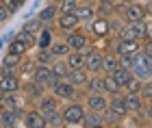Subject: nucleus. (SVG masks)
<instances>
[{
    "mask_svg": "<svg viewBox=\"0 0 152 128\" xmlns=\"http://www.w3.org/2000/svg\"><path fill=\"white\" fill-rule=\"evenodd\" d=\"M63 39L67 41L70 50H83V52H85L89 46L94 44V39H91V35L87 33V28L83 31L80 26H78V28H74V31H70V33H63Z\"/></svg>",
    "mask_w": 152,
    "mask_h": 128,
    "instance_id": "f03ea898",
    "label": "nucleus"
},
{
    "mask_svg": "<svg viewBox=\"0 0 152 128\" xmlns=\"http://www.w3.org/2000/svg\"><path fill=\"white\" fill-rule=\"evenodd\" d=\"M102 57H104V52L96 44H91L85 50V70L89 74H102Z\"/></svg>",
    "mask_w": 152,
    "mask_h": 128,
    "instance_id": "423d86ee",
    "label": "nucleus"
},
{
    "mask_svg": "<svg viewBox=\"0 0 152 128\" xmlns=\"http://www.w3.org/2000/svg\"><path fill=\"white\" fill-rule=\"evenodd\" d=\"M48 91H52L54 96L61 100V102H67V100H78V96H80L83 89L74 87L67 78H57V83H54Z\"/></svg>",
    "mask_w": 152,
    "mask_h": 128,
    "instance_id": "7ed1b4c3",
    "label": "nucleus"
},
{
    "mask_svg": "<svg viewBox=\"0 0 152 128\" xmlns=\"http://www.w3.org/2000/svg\"><path fill=\"white\" fill-rule=\"evenodd\" d=\"M35 67H37V61H35V59L24 57V59H22V63L18 65V74H20L22 78H31V76H33V72H35Z\"/></svg>",
    "mask_w": 152,
    "mask_h": 128,
    "instance_id": "cd10ccee",
    "label": "nucleus"
},
{
    "mask_svg": "<svg viewBox=\"0 0 152 128\" xmlns=\"http://www.w3.org/2000/svg\"><path fill=\"white\" fill-rule=\"evenodd\" d=\"M2 100H4V91L0 89V104H2Z\"/></svg>",
    "mask_w": 152,
    "mask_h": 128,
    "instance_id": "3c124183",
    "label": "nucleus"
},
{
    "mask_svg": "<svg viewBox=\"0 0 152 128\" xmlns=\"http://www.w3.org/2000/svg\"><path fill=\"white\" fill-rule=\"evenodd\" d=\"M46 91H48V87L41 85V83H37L35 78H24V83H22V93H24V98H26V102H28V104H33L37 98L44 96Z\"/></svg>",
    "mask_w": 152,
    "mask_h": 128,
    "instance_id": "6e6552de",
    "label": "nucleus"
},
{
    "mask_svg": "<svg viewBox=\"0 0 152 128\" xmlns=\"http://www.w3.org/2000/svg\"><path fill=\"white\" fill-rule=\"evenodd\" d=\"M41 28H44V24H41V20H39L37 15L24 20V24H22V31H28V33H33V35H37Z\"/></svg>",
    "mask_w": 152,
    "mask_h": 128,
    "instance_id": "e433bc0d",
    "label": "nucleus"
},
{
    "mask_svg": "<svg viewBox=\"0 0 152 128\" xmlns=\"http://www.w3.org/2000/svg\"><path fill=\"white\" fill-rule=\"evenodd\" d=\"M9 17H13V15H11V13H9V11H7V9H4V7H2V4H0V24H4V22H7V20H9Z\"/></svg>",
    "mask_w": 152,
    "mask_h": 128,
    "instance_id": "49530a36",
    "label": "nucleus"
},
{
    "mask_svg": "<svg viewBox=\"0 0 152 128\" xmlns=\"http://www.w3.org/2000/svg\"><path fill=\"white\" fill-rule=\"evenodd\" d=\"M52 24H48L44 26L39 33H37V48H50V44L54 41V37H52Z\"/></svg>",
    "mask_w": 152,
    "mask_h": 128,
    "instance_id": "393cba45",
    "label": "nucleus"
},
{
    "mask_svg": "<svg viewBox=\"0 0 152 128\" xmlns=\"http://www.w3.org/2000/svg\"><path fill=\"white\" fill-rule=\"evenodd\" d=\"M146 39H152V17H148V33H146Z\"/></svg>",
    "mask_w": 152,
    "mask_h": 128,
    "instance_id": "09e8293b",
    "label": "nucleus"
},
{
    "mask_svg": "<svg viewBox=\"0 0 152 128\" xmlns=\"http://www.w3.org/2000/svg\"><path fill=\"white\" fill-rule=\"evenodd\" d=\"M141 50L152 59V39H143V41H141Z\"/></svg>",
    "mask_w": 152,
    "mask_h": 128,
    "instance_id": "a18cd8bd",
    "label": "nucleus"
},
{
    "mask_svg": "<svg viewBox=\"0 0 152 128\" xmlns=\"http://www.w3.org/2000/svg\"><path fill=\"white\" fill-rule=\"evenodd\" d=\"M0 89L4 93H15L22 91V76L18 72L13 74H0Z\"/></svg>",
    "mask_w": 152,
    "mask_h": 128,
    "instance_id": "4468645a",
    "label": "nucleus"
},
{
    "mask_svg": "<svg viewBox=\"0 0 152 128\" xmlns=\"http://www.w3.org/2000/svg\"><path fill=\"white\" fill-rule=\"evenodd\" d=\"M141 115H143V119H146L148 124H152V100L143 104V111H141Z\"/></svg>",
    "mask_w": 152,
    "mask_h": 128,
    "instance_id": "c03bdc74",
    "label": "nucleus"
},
{
    "mask_svg": "<svg viewBox=\"0 0 152 128\" xmlns=\"http://www.w3.org/2000/svg\"><path fill=\"white\" fill-rule=\"evenodd\" d=\"M87 113V106L83 104V100H67L61 104V115H63V126L76 128L83 124V117Z\"/></svg>",
    "mask_w": 152,
    "mask_h": 128,
    "instance_id": "f257e3e1",
    "label": "nucleus"
},
{
    "mask_svg": "<svg viewBox=\"0 0 152 128\" xmlns=\"http://www.w3.org/2000/svg\"><path fill=\"white\" fill-rule=\"evenodd\" d=\"M7 50H9V52H15V55H22V57H26V55L31 52L28 48H26V44H24V41H20L18 37H13L11 41L7 44Z\"/></svg>",
    "mask_w": 152,
    "mask_h": 128,
    "instance_id": "c9c22d12",
    "label": "nucleus"
},
{
    "mask_svg": "<svg viewBox=\"0 0 152 128\" xmlns=\"http://www.w3.org/2000/svg\"><path fill=\"white\" fill-rule=\"evenodd\" d=\"M50 52H52L57 59H65L67 52H70V46H67L65 39H54V41L50 44Z\"/></svg>",
    "mask_w": 152,
    "mask_h": 128,
    "instance_id": "c85d7f7f",
    "label": "nucleus"
},
{
    "mask_svg": "<svg viewBox=\"0 0 152 128\" xmlns=\"http://www.w3.org/2000/svg\"><path fill=\"white\" fill-rule=\"evenodd\" d=\"M41 2H46V0H41Z\"/></svg>",
    "mask_w": 152,
    "mask_h": 128,
    "instance_id": "5fc2aeb1",
    "label": "nucleus"
},
{
    "mask_svg": "<svg viewBox=\"0 0 152 128\" xmlns=\"http://www.w3.org/2000/svg\"><path fill=\"white\" fill-rule=\"evenodd\" d=\"M120 124H124V117L113 113L111 109H107L104 111V126H120Z\"/></svg>",
    "mask_w": 152,
    "mask_h": 128,
    "instance_id": "58836bf2",
    "label": "nucleus"
},
{
    "mask_svg": "<svg viewBox=\"0 0 152 128\" xmlns=\"http://www.w3.org/2000/svg\"><path fill=\"white\" fill-rule=\"evenodd\" d=\"M83 128H102L104 126V113L100 111H89L85 113V117H83Z\"/></svg>",
    "mask_w": 152,
    "mask_h": 128,
    "instance_id": "aec40b11",
    "label": "nucleus"
},
{
    "mask_svg": "<svg viewBox=\"0 0 152 128\" xmlns=\"http://www.w3.org/2000/svg\"><path fill=\"white\" fill-rule=\"evenodd\" d=\"M28 104L24 98L22 91H15V93H4V100H2V106H7V109H18V106H24Z\"/></svg>",
    "mask_w": 152,
    "mask_h": 128,
    "instance_id": "b1692460",
    "label": "nucleus"
},
{
    "mask_svg": "<svg viewBox=\"0 0 152 128\" xmlns=\"http://www.w3.org/2000/svg\"><path fill=\"white\" fill-rule=\"evenodd\" d=\"M102 80H104V93H107V96H115V93H122V87L113 80L111 74H102Z\"/></svg>",
    "mask_w": 152,
    "mask_h": 128,
    "instance_id": "f704fd0d",
    "label": "nucleus"
},
{
    "mask_svg": "<svg viewBox=\"0 0 152 128\" xmlns=\"http://www.w3.org/2000/svg\"><path fill=\"white\" fill-rule=\"evenodd\" d=\"M83 104L87 106L89 111H100L104 113L109 109V96L104 91H83Z\"/></svg>",
    "mask_w": 152,
    "mask_h": 128,
    "instance_id": "39448f33",
    "label": "nucleus"
},
{
    "mask_svg": "<svg viewBox=\"0 0 152 128\" xmlns=\"http://www.w3.org/2000/svg\"><path fill=\"white\" fill-rule=\"evenodd\" d=\"M33 104H35V106H37V109H39L41 113H48V111L61 109V104H63V102H61V100H59L57 96H54L52 91H46L44 96H41V98H37Z\"/></svg>",
    "mask_w": 152,
    "mask_h": 128,
    "instance_id": "dca6fc26",
    "label": "nucleus"
},
{
    "mask_svg": "<svg viewBox=\"0 0 152 128\" xmlns=\"http://www.w3.org/2000/svg\"><path fill=\"white\" fill-rule=\"evenodd\" d=\"M117 67H120V57L109 48L104 52V57H102V74H113Z\"/></svg>",
    "mask_w": 152,
    "mask_h": 128,
    "instance_id": "5701e85b",
    "label": "nucleus"
},
{
    "mask_svg": "<svg viewBox=\"0 0 152 128\" xmlns=\"http://www.w3.org/2000/svg\"><path fill=\"white\" fill-rule=\"evenodd\" d=\"M22 124L26 128H46V119H44V113H41L35 104H28L24 111V119Z\"/></svg>",
    "mask_w": 152,
    "mask_h": 128,
    "instance_id": "9d476101",
    "label": "nucleus"
},
{
    "mask_svg": "<svg viewBox=\"0 0 152 128\" xmlns=\"http://www.w3.org/2000/svg\"><path fill=\"white\" fill-rule=\"evenodd\" d=\"M0 111H2V104H0Z\"/></svg>",
    "mask_w": 152,
    "mask_h": 128,
    "instance_id": "864d4df0",
    "label": "nucleus"
},
{
    "mask_svg": "<svg viewBox=\"0 0 152 128\" xmlns=\"http://www.w3.org/2000/svg\"><path fill=\"white\" fill-rule=\"evenodd\" d=\"M22 55H15V52H9L7 50V55L2 57V65H0V74H13L18 72V65L22 63Z\"/></svg>",
    "mask_w": 152,
    "mask_h": 128,
    "instance_id": "f3484780",
    "label": "nucleus"
},
{
    "mask_svg": "<svg viewBox=\"0 0 152 128\" xmlns=\"http://www.w3.org/2000/svg\"><path fill=\"white\" fill-rule=\"evenodd\" d=\"M20 2H22V4H24V2H28V0H20Z\"/></svg>",
    "mask_w": 152,
    "mask_h": 128,
    "instance_id": "603ef678",
    "label": "nucleus"
},
{
    "mask_svg": "<svg viewBox=\"0 0 152 128\" xmlns=\"http://www.w3.org/2000/svg\"><path fill=\"white\" fill-rule=\"evenodd\" d=\"M59 13H74L78 7V0H57Z\"/></svg>",
    "mask_w": 152,
    "mask_h": 128,
    "instance_id": "ea45409f",
    "label": "nucleus"
},
{
    "mask_svg": "<svg viewBox=\"0 0 152 128\" xmlns=\"http://www.w3.org/2000/svg\"><path fill=\"white\" fill-rule=\"evenodd\" d=\"M111 50L115 55H126V57H133L135 52L141 50V41L139 39H128V41H124V39H115L111 44Z\"/></svg>",
    "mask_w": 152,
    "mask_h": 128,
    "instance_id": "f8f14e48",
    "label": "nucleus"
},
{
    "mask_svg": "<svg viewBox=\"0 0 152 128\" xmlns=\"http://www.w3.org/2000/svg\"><path fill=\"white\" fill-rule=\"evenodd\" d=\"M67 80H70L74 87L83 89V87L87 85V80H89V72L85 70V67H76V70H70V74H67Z\"/></svg>",
    "mask_w": 152,
    "mask_h": 128,
    "instance_id": "4be33fe9",
    "label": "nucleus"
},
{
    "mask_svg": "<svg viewBox=\"0 0 152 128\" xmlns=\"http://www.w3.org/2000/svg\"><path fill=\"white\" fill-rule=\"evenodd\" d=\"M33 59H35L37 63H46V65H52V63H54V59H57V57H54L52 52H50V48H37V50H35V57H33Z\"/></svg>",
    "mask_w": 152,
    "mask_h": 128,
    "instance_id": "72a5a7b5",
    "label": "nucleus"
},
{
    "mask_svg": "<svg viewBox=\"0 0 152 128\" xmlns=\"http://www.w3.org/2000/svg\"><path fill=\"white\" fill-rule=\"evenodd\" d=\"M0 4H2L4 9L11 13V15H15V13L20 11V7H22V2H20V0H0Z\"/></svg>",
    "mask_w": 152,
    "mask_h": 128,
    "instance_id": "79ce46f5",
    "label": "nucleus"
},
{
    "mask_svg": "<svg viewBox=\"0 0 152 128\" xmlns=\"http://www.w3.org/2000/svg\"><path fill=\"white\" fill-rule=\"evenodd\" d=\"M109 109L117 115H122L124 119L128 117V109H126V100H124L122 93H115V96H109Z\"/></svg>",
    "mask_w": 152,
    "mask_h": 128,
    "instance_id": "412c9836",
    "label": "nucleus"
},
{
    "mask_svg": "<svg viewBox=\"0 0 152 128\" xmlns=\"http://www.w3.org/2000/svg\"><path fill=\"white\" fill-rule=\"evenodd\" d=\"M65 63L72 67V70H76V67H85V52L83 50H70L65 57Z\"/></svg>",
    "mask_w": 152,
    "mask_h": 128,
    "instance_id": "bb28decb",
    "label": "nucleus"
},
{
    "mask_svg": "<svg viewBox=\"0 0 152 128\" xmlns=\"http://www.w3.org/2000/svg\"><path fill=\"white\" fill-rule=\"evenodd\" d=\"M15 37L20 39V41H24L28 50H35V48H37V35H33V33H28V31H22V28H20V31L15 33Z\"/></svg>",
    "mask_w": 152,
    "mask_h": 128,
    "instance_id": "473e14b6",
    "label": "nucleus"
},
{
    "mask_svg": "<svg viewBox=\"0 0 152 128\" xmlns=\"http://www.w3.org/2000/svg\"><path fill=\"white\" fill-rule=\"evenodd\" d=\"M59 15V7H57V0H46V4L37 11V17L41 20V24L48 26V24H54V20Z\"/></svg>",
    "mask_w": 152,
    "mask_h": 128,
    "instance_id": "2eb2a0df",
    "label": "nucleus"
},
{
    "mask_svg": "<svg viewBox=\"0 0 152 128\" xmlns=\"http://www.w3.org/2000/svg\"><path fill=\"white\" fill-rule=\"evenodd\" d=\"M111 76H113V80H115V83H117V85H120L122 89H124V85H126L128 80H130L133 72H130V67H117V70L111 74Z\"/></svg>",
    "mask_w": 152,
    "mask_h": 128,
    "instance_id": "2f4dec72",
    "label": "nucleus"
},
{
    "mask_svg": "<svg viewBox=\"0 0 152 128\" xmlns=\"http://www.w3.org/2000/svg\"><path fill=\"white\" fill-rule=\"evenodd\" d=\"M31 78H35L37 83H41V85H50V80L54 78V74H52V67L50 65H46V63H37V67H35V72H33V76Z\"/></svg>",
    "mask_w": 152,
    "mask_h": 128,
    "instance_id": "6ab92c4d",
    "label": "nucleus"
},
{
    "mask_svg": "<svg viewBox=\"0 0 152 128\" xmlns=\"http://www.w3.org/2000/svg\"><path fill=\"white\" fill-rule=\"evenodd\" d=\"M133 31H135V37L143 41L146 39V33H148V20H141V22H135L133 24Z\"/></svg>",
    "mask_w": 152,
    "mask_h": 128,
    "instance_id": "a19ab883",
    "label": "nucleus"
},
{
    "mask_svg": "<svg viewBox=\"0 0 152 128\" xmlns=\"http://www.w3.org/2000/svg\"><path fill=\"white\" fill-rule=\"evenodd\" d=\"M50 67H52V74L57 78H67V74H70V70H72V67L65 63V59H54V63Z\"/></svg>",
    "mask_w": 152,
    "mask_h": 128,
    "instance_id": "7c9ffc66",
    "label": "nucleus"
},
{
    "mask_svg": "<svg viewBox=\"0 0 152 128\" xmlns=\"http://www.w3.org/2000/svg\"><path fill=\"white\" fill-rule=\"evenodd\" d=\"M83 91H104L102 74H89V80H87V85L83 87Z\"/></svg>",
    "mask_w": 152,
    "mask_h": 128,
    "instance_id": "c756f323",
    "label": "nucleus"
},
{
    "mask_svg": "<svg viewBox=\"0 0 152 128\" xmlns=\"http://www.w3.org/2000/svg\"><path fill=\"white\" fill-rule=\"evenodd\" d=\"M141 96H143V100H146V102H150V100H152V78L143 80V87H141Z\"/></svg>",
    "mask_w": 152,
    "mask_h": 128,
    "instance_id": "37998d69",
    "label": "nucleus"
},
{
    "mask_svg": "<svg viewBox=\"0 0 152 128\" xmlns=\"http://www.w3.org/2000/svg\"><path fill=\"white\" fill-rule=\"evenodd\" d=\"M87 33L91 35L94 41H98V39H107L111 35V26H109V17L104 15H98L94 17L91 22H87Z\"/></svg>",
    "mask_w": 152,
    "mask_h": 128,
    "instance_id": "0eeeda50",
    "label": "nucleus"
},
{
    "mask_svg": "<svg viewBox=\"0 0 152 128\" xmlns=\"http://www.w3.org/2000/svg\"><path fill=\"white\" fill-rule=\"evenodd\" d=\"M143 7H146V15L152 17V0H146V2H143Z\"/></svg>",
    "mask_w": 152,
    "mask_h": 128,
    "instance_id": "de8ad7c7",
    "label": "nucleus"
},
{
    "mask_svg": "<svg viewBox=\"0 0 152 128\" xmlns=\"http://www.w3.org/2000/svg\"><path fill=\"white\" fill-rule=\"evenodd\" d=\"M124 100H126V109H128V115H133V113H141L143 111V104H146V100H143L141 93H126L122 91Z\"/></svg>",
    "mask_w": 152,
    "mask_h": 128,
    "instance_id": "a211bd4d",
    "label": "nucleus"
},
{
    "mask_svg": "<svg viewBox=\"0 0 152 128\" xmlns=\"http://www.w3.org/2000/svg\"><path fill=\"white\" fill-rule=\"evenodd\" d=\"M76 15L80 17L83 24H87V22H91L94 17H98V0H85V2H80V0H78Z\"/></svg>",
    "mask_w": 152,
    "mask_h": 128,
    "instance_id": "ddd939ff",
    "label": "nucleus"
},
{
    "mask_svg": "<svg viewBox=\"0 0 152 128\" xmlns=\"http://www.w3.org/2000/svg\"><path fill=\"white\" fill-rule=\"evenodd\" d=\"M54 26H57L61 33H70L74 28H78V26H83V22H80V17L76 15V11L74 13H59L57 20H54Z\"/></svg>",
    "mask_w": 152,
    "mask_h": 128,
    "instance_id": "9b49d317",
    "label": "nucleus"
},
{
    "mask_svg": "<svg viewBox=\"0 0 152 128\" xmlns=\"http://www.w3.org/2000/svg\"><path fill=\"white\" fill-rule=\"evenodd\" d=\"M141 87H143V80L139 78V76H130V80L126 85H124V89L122 91H126V93H141Z\"/></svg>",
    "mask_w": 152,
    "mask_h": 128,
    "instance_id": "4c0bfd02",
    "label": "nucleus"
},
{
    "mask_svg": "<svg viewBox=\"0 0 152 128\" xmlns=\"http://www.w3.org/2000/svg\"><path fill=\"white\" fill-rule=\"evenodd\" d=\"M122 20L126 24H135V22H141V20H148L146 15V7H143V2H130L124 7V11H122Z\"/></svg>",
    "mask_w": 152,
    "mask_h": 128,
    "instance_id": "1a4fd4ad",
    "label": "nucleus"
},
{
    "mask_svg": "<svg viewBox=\"0 0 152 128\" xmlns=\"http://www.w3.org/2000/svg\"><path fill=\"white\" fill-rule=\"evenodd\" d=\"M130 72H133L135 76H139L141 80L152 78V59H150L143 50L135 52V55H133V65H130Z\"/></svg>",
    "mask_w": 152,
    "mask_h": 128,
    "instance_id": "20e7f679",
    "label": "nucleus"
},
{
    "mask_svg": "<svg viewBox=\"0 0 152 128\" xmlns=\"http://www.w3.org/2000/svg\"><path fill=\"white\" fill-rule=\"evenodd\" d=\"M117 2H122V4H130V2H137V0H117Z\"/></svg>",
    "mask_w": 152,
    "mask_h": 128,
    "instance_id": "8fccbe9b",
    "label": "nucleus"
},
{
    "mask_svg": "<svg viewBox=\"0 0 152 128\" xmlns=\"http://www.w3.org/2000/svg\"><path fill=\"white\" fill-rule=\"evenodd\" d=\"M44 119H46V128H63V115H61V109L44 113Z\"/></svg>",
    "mask_w": 152,
    "mask_h": 128,
    "instance_id": "a878e982",
    "label": "nucleus"
}]
</instances>
